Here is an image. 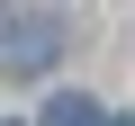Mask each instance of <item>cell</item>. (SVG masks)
Returning <instances> with one entry per match:
<instances>
[{
  "mask_svg": "<svg viewBox=\"0 0 135 126\" xmlns=\"http://www.w3.org/2000/svg\"><path fill=\"white\" fill-rule=\"evenodd\" d=\"M54 45H63V36H54L45 18H27V27H9V72H45V63H54Z\"/></svg>",
  "mask_w": 135,
  "mask_h": 126,
  "instance_id": "6da1fadb",
  "label": "cell"
},
{
  "mask_svg": "<svg viewBox=\"0 0 135 126\" xmlns=\"http://www.w3.org/2000/svg\"><path fill=\"white\" fill-rule=\"evenodd\" d=\"M117 126H135V117H117Z\"/></svg>",
  "mask_w": 135,
  "mask_h": 126,
  "instance_id": "3957f363",
  "label": "cell"
},
{
  "mask_svg": "<svg viewBox=\"0 0 135 126\" xmlns=\"http://www.w3.org/2000/svg\"><path fill=\"white\" fill-rule=\"evenodd\" d=\"M45 126H99V108H90L81 90H54V99H45Z\"/></svg>",
  "mask_w": 135,
  "mask_h": 126,
  "instance_id": "7a4b0ae2",
  "label": "cell"
}]
</instances>
